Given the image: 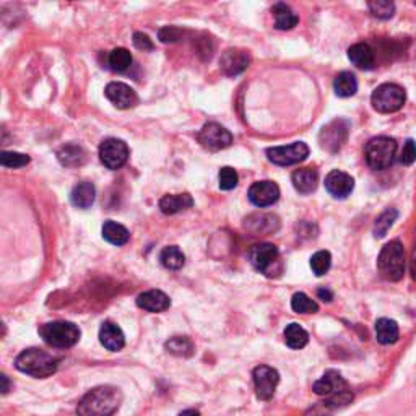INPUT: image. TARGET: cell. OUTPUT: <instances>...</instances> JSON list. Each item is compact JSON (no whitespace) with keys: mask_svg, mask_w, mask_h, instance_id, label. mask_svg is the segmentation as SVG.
<instances>
[{"mask_svg":"<svg viewBox=\"0 0 416 416\" xmlns=\"http://www.w3.org/2000/svg\"><path fill=\"white\" fill-rule=\"evenodd\" d=\"M291 309L298 314H316L319 311V306L306 293H296L291 298Z\"/></svg>","mask_w":416,"mask_h":416,"instance_id":"cell-35","label":"cell"},{"mask_svg":"<svg viewBox=\"0 0 416 416\" xmlns=\"http://www.w3.org/2000/svg\"><path fill=\"white\" fill-rule=\"evenodd\" d=\"M249 200L255 207H270L280 199V187L273 181H257L251 186Z\"/></svg>","mask_w":416,"mask_h":416,"instance_id":"cell-14","label":"cell"},{"mask_svg":"<svg viewBox=\"0 0 416 416\" xmlns=\"http://www.w3.org/2000/svg\"><path fill=\"white\" fill-rule=\"evenodd\" d=\"M218 181H219V189H221V190H233L237 186L239 176H237L236 170H233V168H230V166H224V168H221V170H219Z\"/></svg>","mask_w":416,"mask_h":416,"instance_id":"cell-40","label":"cell"},{"mask_svg":"<svg viewBox=\"0 0 416 416\" xmlns=\"http://www.w3.org/2000/svg\"><path fill=\"white\" fill-rule=\"evenodd\" d=\"M194 205V199L189 194H168L160 200V210L165 215H176L189 210Z\"/></svg>","mask_w":416,"mask_h":416,"instance_id":"cell-24","label":"cell"},{"mask_svg":"<svg viewBox=\"0 0 416 416\" xmlns=\"http://www.w3.org/2000/svg\"><path fill=\"white\" fill-rule=\"evenodd\" d=\"M41 338L54 348H72L80 340V329L67 320L48 322L39 329Z\"/></svg>","mask_w":416,"mask_h":416,"instance_id":"cell-4","label":"cell"},{"mask_svg":"<svg viewBox=\"0 0 416 416\" xmlns=\"http://www.w3.org/2000/svg\"><path fill=\"white\" fill-rule=\"evenodd\" d=\"M160 262L168 270H181L186 264V255L177 246H168L161 251Z\"/></svg>","mask_w":416,"mask_h":416,"instance_id":"cell-32","label":"cell"},{"mask_svg":"<svg viewBox=\"0 0 416 416\" xmlns=\"http://www.w3.org/2000/svg\"><path fill=\"white\" fill-rule=\"evenodd\" d=\"M249 262L257 272L267 275V277H277L282 273V259H280V251L277 246L262 242L255 244L249 251Z\"/></svg>","mask_w":416,"mask_h":416,"instance_id":"cell-6","label":"cell"},{"mask_svg":"<svg viewBox=\"0 0 416 416\" xmlns=\"http://www.w3.org/2000/svg\"><path fill=\"white\" fill-rule=\"evenodd\" d=\"M400 330L395 320L379 319L376 322V338L382 345H394L399 340Z\"/></svg>","mask_w":416,"mask_h":416,"instance_id":"cell-28","label":"cell"},{"mask_svg":"<svg viewBox=\"0 0 416 416\" xmlns=\"http://www.w3.org/2000/svg\"><path fill=\"white\" fill-rule=\"evenodd\" d=\"M272 15L275 18V28H277V30H282V31L293 30V28L296 26L299 21L298 15L291 10V7L287 6V3H283V2L275 3V6L272 7Z\"/></svg>","mask_w":416,"mask_h":416,"instance_id":"cell-26","label":"cell"},{"mask_svg":"<svg viewBox=\"0 0 416 416\" xmlns=\"http://www.w3.org/2000/svg\"><path fill=\"white\" fill-rule=\"evenodd\" d=\"M284 342H287L289 348L301 350L309 343V335H307V332L301 325L293 322V324H289L284 329Z\"/></svg>","mask_w":416,"mask_h":416,"instance_id":"cell-31","label":"cell"},{"mask_svg":"<svg viewBox=\"0 0 416 416\" xmlns=\"http://www.w3.org/2000/svg\"><path fill=\"white\" fill-rule=\"evenodd\" d=\"M406 101V93L400 85L395 83H384L377 87L371 96L372 107L382 114H390L404 107Z\"/></svg>","mask_w":416,"mask_h":416,"instance_id":"cell-7","label":"cell"},{"mask_svg":"<svg viewBox=\"0 0 416 416\" xmlns=\"http://www.w3.org/2000/svg\"><path fill=\"white\" fill-rule=\"evenodd\" d=\"M134 46L140 51H143V53H147V51H153V41L150 39L148 35H145V33H134Z\"/></svg>","mask_w":416,"mask_h":416,"instance_id":"cell-43","label":"cell"},{"mask_svg":"<svg viewBox=\"0 0 416 416\" xmlns=\"http://www.w3.org/2000/svg\"><path fill=\"white\" fill-rule=\"evenodd\" d=\"M123 392L118 387L100 386L88 392L77 406L78 416H112L123 404Z\"/></svg>","mask_w":416,"mask_h":416,"instance_id":"cell-1","label":"cell"},{"mask_svg":"<svg viewBox=\"0 0 416 416\" xmlns=\"http://www.w3.org/2000/svg\"><path fill=\"white\" fill-rule=\"evenodd\" d=\"M251 64V54L244 49L231 48L226 49L219 59V69L228 77H236L244 72Z\"/></svg>","mask_w":416,"mask_h":416,"instance_id":"cell-13","label":"cell"},{"mask_svg":"<svg viewBox=\"0 0 416 416\" xmlns=\"http://www.w3.org/2000/svg\"><path fill=\"white\" fill-rule=\"evenodd\" d=\"M416 161V142L413 138H408L404 145V150H401L400 155V163L405 166L413 165Z\"/></svg>","mask_w":416,"mask_h":416,"instance_id":"cell-42","label":"cell"},{"mask_svg":"<svg viewBox=\"0 0 416 416\" xmlns=\"http://www.w3.org/2000/svg\"><path fill=\"white\" fill-rule=\"evenodd\" d=\"M350 129H352V124L347 119H334L332 123L324 125L319 134L320 148L329 153L340 152L343 145L347 143Z\"/></svg>","mask_w":416,"mask_h":416,"instance_id":"cell-8","label":"cell"},{"mask_svg":"<svg viewBox=\"0 0 416 416\" xmlns=\"http://www.w3.org/2000/svg\"><path fill=\"white\" fill-rule=\"evenodd\" d=\"M325 189L334 199H347L354 189V179L347 172L334 170L325 177Z\"/></svg>","mask_w":416,"mask_h":416,"instance_id":"cell-16","label":"cell"},{"mask_svg":"<svg viewBox=\"0 0 416 416\" xmlns=\"http://www.w3.org/2000/svg\"><path fill=\"white\" fill-rule=\"evenodd\" d=\"M184 33V30L177 26H165L158 33V37H160L161 43H177V41L182 39Z\"/></svg>","mask_w":416,"mask_h":416,"instance_id":"cell-41","label":"cell"},{"mask_svg":"<svg viewBox=\"0 0 416 416\" xmlns=\"http://www.w3.org/2000/svg\"><path fill=\"white\" fill-rule=\"evenodd\" d=\"M348 59L352 60L353 65H356L358 69L371 70L376 64V57H374V51L366 43H356L348 49Z\"/></svg>","mask_w":416,"mask_h":416,"instance_id":"cell-23","label":"cell"},{"mask_svg":"<svg viewBox=\"0 0 416 416\" xmlns=\"http://www.w3.org/2000/svg\"><path fill=\"white\" fill-rule=\"evenodd\" d=\"M317 296H319L322 301H327V302H330L332 299H334V294H332V291H329V289H324V288L317 289Z\"/></svg>","mask_w":416,"mask_h":416,"instance_id":"cell-44","label":"cell"},{"mask_svg":"<svg viewBox=\"0 0 416 416\" xmlns=\"http://www.w3.org/2000/svg\"><path fill=\"white\" fill-rule=\"evenodd\" d=\"M332 265V255L329 251H319L311 257V269L317 277H322L330 270Z\"/></svg>","mask_w":416,"mask_h":416,"instance_id":"cell-38","label":"cell"},{"mask_svg":"<svg viewBox=\"0 0 416 416\" xmlns=\"http://www.w3.org/2000/svg\"><path fill=\"white\" fill-rule=\"evenodd\" d=\"M291 182L299 194L309 195L314 192L317 184H319V172L312 168H301V170L293 172Z\"/></svg>","mask_w":416,"mask_h":416,"instance_id":"cell-22","label":"cell"},{"mask_svg":"<svg viewBox=\"0 0 416 416\" xmlns=\"http://www.w3.org/2000/svg\"><path fill=\"white\" fill-rule=\"evenodd\" d=\"M334 90L336 96L350 98L358 91V80L352 72H340L334 80Z\"/></svg>","mask_w":416,"mask_h":416,"instance_id":"cell-30","label":"cell"},{"mask_svg":"<svg viewBox=\"0 0 416 416\" xmlns=\"http://www.w3.org/2000/svg\"><path fill=\"white\" fill-rule=\"evenodd\" d=\"M102 237L109 242L112 246H124L127 244L130 239V233L123 224L116 223V221H106L102 224Z\"/></svg>","mask_w":416,"mask_h":416,"instance_id":"cell-27","label":"cell"},{"mask_svg":"<svg viewBox=\"0 0 416 416\" xmlns=\"http://www.w3.org/2000/svg\"><path fill=\"white\" fill-rule=\"evenodd\" d=\"M179 416H200L197 410H184Z\"/></svg>","mask_w":416,"mask_h":416,"instance_id":"cell-47","label":"cell"},{"mask_svg":"<svg viewBox=\"0 0 416 416\" xmlns=\"http://www.w3.org/2000/svg\"><path fill=\"white\" fill-rule=\"evenodd\" d=\"M278 217H275L272 213H255L246 218V228L251 233H254L255 236L272 235V233L278 230Z\"/></svg>","mask_w":416,"mask_h":416,"instance_id":"cell-20","label":"cell"},{"mask_svg":"<svg viewBox=\"0 0 416 416\" xmlns=\"http://www.w3.org/2000/svg\"><path fill=\"white\" fill-rule=\"evenodd\" d=\"M352 401H353L352 390L340 392V394L330 395L327 400L312 406L305 416H332L335 411L345 408V406L352 404Z\"/></svg>","mask_w":416,"mask_h":416,"instance_id":"cell-17","label":"cell"},{"mask_svg":"<svg viewBox=\"0 0 416 416\" xmlns=\"http://www.w3.org/2000/svg\"><path fill=\"white\" fill-rule=\"evenodd\" d=\"M309 156V147L305 142H294L287 147H273L267 150L269 161L278 166H291L305 161Z\"/></svg>","mask_w":416,"mask_h":416,"instance_id":"cell-10","label":"cell"},{"mask_svg":"<svg viewBox=\"0 0 416 416\" xmlns=\"http://www.w3.org/2000/svg\"><path fill=\"white\" fill-rule=\"evenodd\" d=\"M166 350L176 356H190L194 353V345L187 336H172L170 342H166Z\"/></svg>","mask_w":416,"mask_h":416,"instance_id":"cell-36","label":"cell"},{"mask_svg":"<svg viewBox=\"0 0 416 416\" xmlns=\"http://www.w3.org/2000/svg\"><path fill=\"white\" fill-rule=\"evenodd\" d=\"M59 359L53 354L39 348H28L21 352L15 359V368L20 372L36 379H46L57 371Z\"/></svg>","mask_w":416,"mask_h":416,"instance_id":"cell-2","label":"cell"},{"mask_svg":"<svg viewBox=\"0 0 416 416\" xmlns=\"http://www.w3.org/2000/svg\"><path fill=\"white\" fill-rule=\"evenodd\" d=\"M377 270L389 282H400L405 275V249L400 241H390L377 257Z\"/></svg>","mask_w":416,"mask_h":416,"instance_id":"cell-3","label":"cell"},{"mask_svg":"<svg viewBox=\"0 0 416 416\" xmlns=\"http://www.w3.org/2000/svg\"><path fill=\"white\" fill-rule=\"evenodd\" d=\"M100 160L107 170H120L129 160V147L124 140L106 138L100 145Z\"/></svg>","mask_w":416,"mask_h":416,"instance_id":"cell-9","label":"cell"},{"mask_svg":"<svg viewBox=\"0 0 416 416\" xmlns=\"http://www.w3.org/2000/svg\"><path fill=\"white\" fill-rule=\"evenodd\" d=\"M100 342L109 352H119L125 345L124 332L114 322H105L100 329Z\"/></svg>","mask_w":416,"mask_h":416,"instance_id":"cell-21","label":"cell"},{"mask_svg":"<svg viewBox=\"0 0 416 416\" xmlns=\"http://www.w3.org/2000/svg\"><path fill=\"white\" fill-rule=\"evenodd\" d=\"M95 197H96L95 186L88 181L78 182V184L72 189V192H70V200H72V204L77 208H83V210L91 207L93 202H95Z\"/></svg>","mask_w":416,"mask_h":416,"instance_id":"cell-25","label":"cell"},{"mask_svg":"<svg viewBox=\"0 0 416 416\" xmlns=\"http://www.w3.org/2000/svg\"><path fill=\"white\" fill-rule=\"evenodd\" d=\"M0 379H2V394H7L8 392V387H10V384H8V377L6 376V374H2V377H0Z\"/></svg>","mask_w":416,"mask_h":416,"instance_id":"cell-46","label":"cell"},{"mask_svg":"<svg viewBox=\"0 0 416 416\" xmlns=\"http://www.w3.org/2000/svg\"><path fill=\"white\" fill-rule=\"evenodd\" d=\"M107 64H109V67L114 72H125L132 65V54L125 48H118L111 51L109 57H107Z\"/></svg>","mask_w":416,"mask_h":416,"instance_id":"cell-34","label":"cell"},{"mask_svg":"<svg viewBox=\"0 0 416 416\" xmlns=\"http://www.w3.org/2000/svg\"><path fill=\"white\" fill-rule=\"evenodd\" d=\"M254 386H255V394L260 400L267 401L272 400L275 395V390H277V386L280 382V374L277 369L265 366V364H260L254 369Z\"/></svg>","mask_w":416,"mask_h":416,"instance_id":"cell-12","label":"cell"},{"mask_svg":"<svg viewBox=\"0 0 416 416\" xmlns=\"http://www.w3.org/2000/svg\"><path fill=\"white\" fill-rule=\"evenodd\" d=\"M197 140L204 148L210 150V152H219V150L231 147L233 135L230 130L221 127L219 124L208 123L197 134Z\"/></svg>","mask_w":416,"mask_h":416,"instance_id":"cell-11","label":"cell"},{"mask_svg":"<svg viewBox=\"0 0 416 416\" xmlns=\"http://www.w3.org/2000/svg\"><path fill=\"white\" fill-rule=\"evenodd\" d=\"M137 306L140 309L158 314V312H165L166 309H170L171 299L166 293L160 291V289H148V291L138 294Z\"/></svg>","mask_w":416,"mask_h":416,"instance_id":"cell-19","label":"cell"},{"mask_svg":"<svg viewBox=\"0 0 416 416\" xmlns=\"http://www.w3.org/2000/svg\"><path fill=\"white\" fill-rule=\"evenodd\" d=\"M411 273H413V278L416 282V247L413 249V254H411Z\"/></svg>","mask_w":416,"mask_h":416,"instance_id":"cell-45","label":"cell"},{"mask_svg":"<svg viewBox=\"0 0 416 416\" xmlns=\"http://www.w3.org/2000/svg\"><path fill=\"white\" fill-rule=\"evenodd\" d=\"M368 8L372 17L379 18V20H389L395 13L394 2H389V0H372L368 3Z\"/></svg>","mask_w":416,"mask_h":416,"instance_id":"cell-37","label":"cell"},{"mask_svg":"<svg viewBox=\"0 0 416 416\" xmlns=\"http://www.w3.org/2000/svg\"><path fill=\"white\" fill-rule=\"evenodd\" d=\"M30 163V156L17 152H2L0 153V165L3 168H23Z\"/></svg>","mask_w":416,"mask_h":416,"instance_id":"cell-39","label":"cell"},{"mask_svg":"<svg viewBox=\"0 0 416 416\" xmlns=\"http://www.w3.org/2000/svg\"><path fill=\"white\" fill-rule=\"evenodd\" d=\"M105 95L119 109H130L138 105V96L132 88L123 82H112L106 87Z\"/></svg>","mask_w":416,"mask_h":416,"instance_id":"cell-15","label":"cell"},{"mask_svg":"<svg viewBox=\"0 0 416 416\" xmlns=\"http://www.w3.org/2000/svg\"><path fill=\"white\" fill-rule=\"evenodd\" d=\"M399 218V212L395 208H387L386 212H382L379 217H377L376 223H374V236L376 237H384L387 235V231L394 226V223Z\"/></svg>","mask_w":416,"mask_h":416,"instance_id":"cell-33","label":"cell"},{"mask_svg":"<svg viewBox=\"0 0 416 416\" xmlns=\"http://www.w3.org/2000/svg\"><path fill=\"white\" fill-rule=\"evenodd\" d=\"M397 142L390 137H374L368 142L364 156H366L368 166L374 171H384L390 168L395 161Z\"/></svg>","mask_w":416,"mask_h":416,"instance_id":"cell-5","label":"cell"},{"mask_svg":"<svg viewBox=\"0 0 416 416\" xmlns=\"http://www.w3.org/2000/svg\"><path fill=\"white\" fill-rule=\"evenodd\" d=\"M57 158L64 166L77 168V166H82L83 163H85L87 153L83 152V148L78 147V145L69 143L59 150Z\"/></svg>","mask_w":416,"mask_h":416,"instance_id":"cell-29","label":"cell"},{"mask_svg":"<svg viewBox=\"0 0 416 416\" xmlns=\"http://www.w3.org/2000/svg\"><path fill=\"white\" fill-rule=\"evenodd\" d=\"M312 390H314L317 395H329L330 397V395L340 394V392L348 390V382L343 379L342 374H340L338 371L330 369V371H327L319 381L314 382Z\"/></svg>","mask_w":416,"mask_h":416,"instance_id":"cell-18","label":"cell"}]
</instances>
